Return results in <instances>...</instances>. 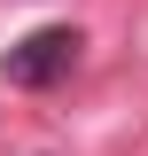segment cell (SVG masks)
Returning <instances> with one entry per match:
<instances>
[{
  "label": "cell",
  "mask_w": 148,
  "mask_h": 156,
  "mask_svg": "<svg viewBox=\"0 0 148 156\" xmlns=\"http://www.w3.org/2000/svg\"><path fill=\"white\" fill-rule=\"evenodd\" d=\"M78 55H86V39H78L70 23H39V31H23L16 47L0 55V78L23 86V94H47V86H62V78L78 70Z\"/></svg>",
  "instance_id": "cell-1"
}]
</instances>
